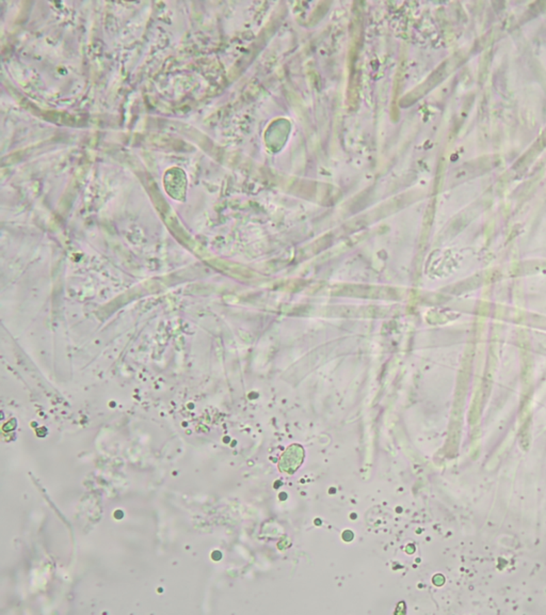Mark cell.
<instances>
[{
    "mask_svg": "<svg viewBox=\"0 0 546 615\" xmlns=\"http://www.w3.org/2000/svg\"><path fill=\"white\" fill-rule=\"evenodd\" d=\"M303 458H304V450L302 447L299 444H293L284 452L283 455L281 457L278 467L282 473L293 475L302 464Z\"/></svg>",
    "mask_w": 546,
    "mask_h": 615,
    "instance_id": "cell-1",
    "label": "cell"
}]
</instances>
